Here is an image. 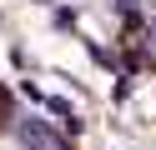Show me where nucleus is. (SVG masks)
<instances>
[{"label": "nucleus", "instance_id": "f257e3e1", "mask_svg": "<svg viewBox=\"0 0 156 150\" xmlns=\"http://www.w3.org/2000/svg\"><path fill=\"white\" fill-rule=\"evenodd\" d=\"M20 140H25V150H55V140L45 135L35 120H25V125H20Z\"/></svg>", "mask_w": 156, "mask_h": 150}]
</instances>
